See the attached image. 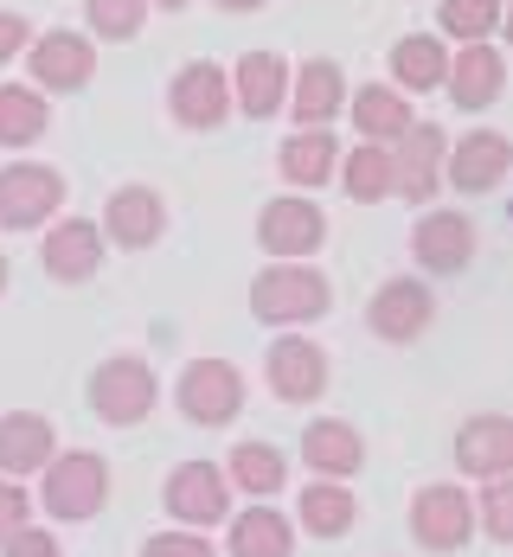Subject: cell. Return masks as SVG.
<instances>
[{"label": "cell", "mask_w": 513, "mask_h": 557, "mask_svg": "<svg viewBox=\"0 0 513 557\" xmlns=\"http://www.w3.org/2000/svg\"><path fill=\"white\" fill-rule=\"evenodd\" d=\"M328 308H334V282L308 257H270V270H257V282H251V314L264 327H308Z\"/></svg>", "instance_id": "cell-1"}, {"label": "cell", "mask_w": 513, "mask_h": 557, "mask_svg": "<svg viewBox=\"0 0 513 557\" xmlns=\"http://www.w3.org/2000/svg\"><path fill=\"white\" fill-rule=\"evenodd\" d=\"M39 512H52L58 525H84L110 506V461L97 448H71V455H52L39 468Z\"/></svg>", "instance_id": "cell-2"}, {"label": "cell", "mask_w": 513, "mask_h": 557, "mask_svg": "<svg viewBox=\"0 0 513 557\" xmlns=\"http://www.w3.org/2000/svg\"><path fill=\"white\" fill-rule=\"evenodd\" d=\"M90 417H103L110 430H135L148 410H155V397H161V379H155V366L142 359V352H115L103 359L97 372H90Z\"/></svg>", "instance_id": "cell-3"}, {"label": "cell", "mask_w": 513, "mask_h": 557, "mask_svg": "<svg viewBox=\"0 0 513 557\" xmlns=\"http://www.w3.org/2000/svg\"><path fill=\"white\" fill-rule=\"evenodd\" d=\"M475 539V494L462 481H430L411 494V545L430 557H450Z\"/></svg>", "instance_id": "cell-4"}, {"label": "cell", "mask_w": 513, "mask_h": 557, "mask_svg": "<svg viewBox=\"0 0 513 557\" xmlns=\"http://www.w3.org/2000/svg\"><path fill=\"white\" fill-rule=\"evenodd\" d=\"M173 404L193 430H225L244 417V372L231 359H193L173 385Z\"/></svg>", "instance_id": "cell-5"}, {"label": "cell", "mask_w": 513, "mask_h": 557, "mask_svg": "<svg viewBox=\"0 0 513 557\" xmlns=\"http://www.w3.org/2000/svg\"><path fill=\"white\" fill-rule=\"evenodd\" d=\"M26 84H39V90H52V97H71V90H84L90 77H97V39L90 33H71V26H52V33H33L26 39Z\"/></svg>", "instance_id": "cell-6"}, {"label": "cell", "mask_w": 513, "mask_h": 557, "mask_svg": "<svg viewBox=\"0 0 513 557\" xmlns=\"http://www.w3.org/2000/svg\"><path fill=\"white\" fill-rule=\"evenodd\" d=\"M168 115L180 122V128H193V135L225 128L231 122V71L225 64H212V58L180 64L173 84H168Z\"/></svg>", "instance_id": "cell-7"}, {"label": "cell", "mask_w": 513, "mask_h": 557, "mask_svg": "<svg viewBox=\"0 0 513 557\" xmlns=\"http://www.w3.org/2000/svg\"><path fill=\"white\" fill-rule=\"evenodd\" d=\"M161 506H168L173 525H193V532L225 525V512H231L225 468H219V461H180L168 481H161Z\"/></svg>", "instance_id": "cell-8"}, {"label": "cell", "mask_w": 513, "mask_h": 557, "mask_svg": "<svg viewBox=\"0 0 513 557\" xmlns=\"http://www.w3.org/2000/svg\"><path fill=\"white\" fill-rule=\"evenodd\" d=\"M513 173V141L501 128H475V135H462L443 148V186L462 193V199H488V193H501Z\"/></svg>", "instance_id": "cell-9"}, {"label": "cell", "mask_w": 513, "mask_h": 557, "mask_svg": "<svg viewBox=\"0 0 513 557\" xmlns=\"http://www.w3.org/2000/svg\"><path fill=\"white\" fill-rule=\"evenodd\" d=\"M430 321H437V295H430L424 276H386L372 288V301H366V327H372V339H386V346L424 339Z\"/></svg>", "instance_id": "cell-10"}, {"label": "cell", "mask_w": 513, "mask_h": 557, "mask_svg": "<svg viewBox=\"0 0 513 557\" xmlns=\"http://www.w3.org/2000/svg\"><path fill=\"white\" fill-rule=\"evenodd\" d=\"M64 206V173L46 161H7L0 168V231H39Z\"/></svg>", "instance_id": "cell-11"}, {"label": "cell", "mask_w": 513, "mask_h": 557, "mask_svg": "<svg viewBox=\"0 0 513 557\" xmlns=\"http://www.w3.org/2000/svg\"><path fill=\"white\" fill-rule=\"evenodd\" d=\"M264 385H270L277 404H315L328 391V346L283 327L270 339V352H264Z\"/></svg>", "instance_id": "cell-12"}, {"label": "cell", "mask_w": 513, "mask_h": 557, "mask_svg": "<svg viewBox=\"0 0 513 557\" xmlns=\"http://www.w3.org/2000/svg\"><path fill=\"white\" fill-rule=\"evenodd\" d=\"M386 148H392V199L424 206V199L443 193V148H450V135L437 122H411L399 141H386Z\"/></svg>", "instance_id": "cell-13"}, {"label": "cell", "mask_w": 513, "mask_h": 557, "mask_svg": "<svg viewBox=\"0 0 513 557\" xmlns=\"http://www.w3.org/2000/svg\"><path fill=\"white\" fill-rule=\"evenodd\" d=\"M475 244H481L475 219L437 206V212H424L417 231H411V263H417L424 276H462V270L475 263Z\"/></svg>", "instance_id": "cell-14"}, {"label": "cell", "mask_w": 513, "mask_h": 557, "mask_svg": "<svg viewBox=\"0 0 513 557\" xmlns=\"http://www.w3.org/2000/svg\"><path fill=\"white\" fill-rule=\"evenodd\" d=\"M103 244L115 250H155L161 244V231H168V199L155 193V186H142V180H129V186H115L110 206H103Z\"/></svg>", "instance_id": "cell-15"}, {"label": "cell", "mask_w": 513, "mask_h": 557, "mask_svg": "<svg viewBox=\"0 0 513 557\" xmlns=\"http://www.w3.org/2000/svg\"><path fill=\"white\" fill-rule=\"evenodd\" d=\"M443 90L456 110H494L508 97V52L488 46V39H468L450 52V71H443Z\"/></svg>", "instance_id": "cell-16"}, {"label": "cell", "mask_w": 513, "mask_h": 557, "mask_svg": "<svg viewBox=\"0 0 513 557\" xmlns=\"http://www.w3.org/2000/svg\"><path fill=\"white\" fill-rule=\"evenodd\" d=\"M257 244L270 257H315L328 244V212L315 199H302V193H283V199H270L257 212Z\"/></svg>", "instance_id": "cell-17"}, {"label": "cell", "mask_w": 513, "mask_h": 557, "mask_svg": "<svg viewBox=\"0 0 513 557\" xmlns=\"http://www.w3.org/2000/svg\"><path fill=\"white\" fill-rule=\"evenodd\" d=\"M283 110L295 115V128H328L346 110V71L334 58H302L289 71V97Z\"/></svg>", "instance_id": "cell-18"}, {"label": "cell", "mask_w": 513, "mask_h": 557, "mask_svg": "<svg viewBox=\"0 0 513 557\" xmlns=\"http://www.w3.org/2000/svg\"><path fill=\"white\" fill-rule=\"evenodd\" d=\"M456 468H462V481H494V474H513V417H508V410H475V417H462Z\"/></svg>", "instance_id": "cell-19"}, {"label": "cell", "mask_w": 513, "mask_h": 557, "mask_svg": "<svg viewBox=\"0 0 513 557\" xmlns=\"http://www.w3.org/2000/svg\"><path fill=\"white\" fill-rule=\"evenodd\" d=\"M283 97H289V58L283 52H244L231 64V115L270 122V115H283Z\"/></svg>", "instance_id": "cell-20"}, {"label": "cell", "mask_w": 513, "mask_h": 557, "mask_svg": "<svg viewBox=\"0 0 513 557\" xmlns=\"http://www.w3.org/2000/svg\"><path fill=\"white\" fill-rule=\"evenodd\" d=\"M39 263H46V276L64 282V288L90 282L103 270V231H97V219H58L52 237L39 244Z\"/></svg>", "instance_id": "cell-21"}, {"label": "cell", "mask_w": 513, "mask_h": 557, "mask_svg": "<svg viewBox=\"0 0 513 557\" xmlns=\"http://www.w3.org/2000/svg\"><path fill=\"white\" fill-rule=\"evenodd\" d=\"M302 461L308 474H328V481H353L366 468V436L346 423V417H315L302 430Z\"/></svg>", "instance_id": "cell-22"}, {"label": "cell", "mask_w": 513, "mask_h": 557, "mask_svg": "<svg viewBox=\"0 0 513 557\" xmlns=\"http://www.w3.org/2000/svg\"><path fill=\"white\" fill-rule=\"evenodd\" d=\"M52 455H58L52 417H39V410H7V417H0V474L26 481V474H39Z\"/></svg>", "instance_id": "cell-23"}, {"label": "cell", "mask_w": 513, "mask_h": 557, "mask_svg": "<svg viewBox=\"0 0 513 557\" xmlns=\"http://www.w3.org/2000/svg\"><path fill=\"white\" fill-rule=\"evenodd\" d=\"M219 557H295V525H289L277 506L225 512V552Z\"/></svg>", "instance_id": "cell-24"}, {"label": "cell", "mask_w": 513, "mask_h": 557, "mask_svg": "<svg viewBox=\"0 0 513 557\" xmlns=\"http://www.w3.org/2000/svg\"><path fill=\"white\" fill-rule=\"evenodd\" d=\"M334 168H341V141H334V128H295L283 148H277V173H283L295 193L328 186Z\"/></svg>", "instance_id": "cell-25"}, {"label": "cell", "mask_w": 513, "mask_h": 557, "mask_svg": "<svg viewBox=\"0 0 513 557\" xmlns=\"http://www.w3.org/2000/svg\"><path fill=\"white\" fill-rule=\"evenodd\" d=\"M295 525H302L308 539H346V532L359 525V500H353V487H346V481H328V474H315V481L302 487V500H295Z\"/></svg>", "instance_id": "cell-26"}, {"label": "cell", "mask_w": 513, "mask_h": 557, "mask_svg": "<svg viewBox=\"0 0 513 557\" xmlns=\"http://www.w3.org/2000/svg\"><path fill=\"white\" fill-rule=\"evenodd\" d=\"M346 115H353L359 141H399L404 128L417 122L411 97H404L399 84H359V90H346Z\"/></svg>", "instance_id": "cell-27"}, {"label": "cell", "mask_w": 513, "mask_h": 557, "mask_svg": "<svg viewBox=\"0 0 513 557\" xmlns=\"http://www.w3.org/2000/svg\"><path fill=\"white\" fill-rule=\"evenodd\" d=\"M443 71H450V39L443 33H404L392 46V84L404 97H424V90H443Z\"/></svg>", "instance_id": "cell-28"}, {"label": "cell", "mask_w": 513, "mask_h": 557, "mask_svg": "<svg viewBox=\"0 0 513 557\" xmlns=\"http://www.w3.org/2000/svg\"><path fill=\"white\" fill-rule=\"evenodd\" d=\"M225 481H231V494H251V500H270V494H283L289 487V455L277 443H237L231 448V461H225Z\"/></svg>", "instance_id": "cell-29"}, {"label": "cell", "mask_w": 513, "mask_h": 557, "mask_svg": "<svg viewBox=\"0 0 513 557\" xmlns=\"http://www.w3.org/2000/svg\"><path fill=\"white\" fill-rule=\"evenodd\" d=\"M52 128V103L39 84H0V148H33Z\"/></svg>", "instance_id": "cell-30"}, {"label": "cell", "mask_w": 513, "mask_h": 557, "mask_svg": "<svg viewBox=\"0 0 513 557\" xmlns=\"http://www.w3.org/2000/svg\"><path fill=\"white\" fill-rule=\"evenodd\" d=\"M341 186L353 206H379L392 199V148L386 141H366V148H341Z\"/></svg>", "instance_id": "cell-31"}, {"label": "cell", "mask_w": 513, "mask_h": 557, "mask_svg": "<svg viewBox=\"0 0 513 557\" xmlns=\"http://www.w3.org/2000/svg\"><path fill=\"white\" fill-rule=\"evenodd\" d=\"M501 20H508V0H437V33L443 39H494L501 33Z\"/></svg>", "instance_id": "cell-32"}, {"label": "cell", "mask_w": 513, "mask_h": 557, "mask_svg": "<svg viewBox=\"0 0 513 557\" xmlns=\"http://www.w3.org/2000/svg\"><path fill=\"white\" fill-rule=\"evenodd\" d=\"M84 20H90V39L122 46L148 26V0H84Z\"/></svg>", "instance_id": "cell-33"}, {"label": "cell", "mask_w": 513, "mask_h": 557, "mask_svg": "<svg viewBox=\"0 0 513 557\" xmlns=\"http://www.w3.org/2000/svg\"><path fill=\"white\" fill-rule=\"evenodd\" d=\"M475 532H488L494 545H513V474H494L475 487Z\"/></svg>", "instance_id": "cell-34"}, {"label": "cell", "mask_w": 513, "mask_h": 557, "mask_svg": "<svg viewBox=\"0 0 513 557\" xmlns=\"http://www.w3.org/2000/svg\"><path fill=\"white\" fill-rule=\"evenodd\" d=\"M142 557H219V545L206 539V532H193V525H173V532H155Z\"/></svg>", "instance_id": "cell-35"}, {"label": "cell", "mask_w": 513, "mask_h": 557, "mask_svg": "<svg viewBox=\"0 0 513 557\" xmlns=\"http://www.w3.org/2000/svg\"><path fill=\"white\" fill-rule=\"evenodd\" d=\"M33 512H39V506H33V494H26V481L0 474V539H7V532H20Z\"/></svg>", "instance_id": "cell-36"}, {"label": "cell", "mask_w": 513, "mask_h": 557, "mask_svg": "<svg viewBox=\"0 0 513 557\" xmlns=\"http://www.w3.org/2000/svg\"><path fill=\"white\" fill-rule=\"evenodd\" d=\"M0 557H64V552H58V539L46 532V525H33V519H26L20 532H7V539H0Z\"/></svg>", "instance_id": "cell-37"}, {"label": "cell", "mask_w": 513, "mask_h": 557, "mask_svg": "<svg viewBox=\"0 0 513 557\" xmlns=\"http://www.w3.org/2000/svg\"><path fill=\"white\" fill-rule=\"evenodd\" d=\"M26 39H33V20L26 13H0V64L26 52Z\"/></svg>", "instance_id": "cell-38"}, {"label": "cell", "mask_w": 513, "mask_h": 557, "mask_svg": "<svg viewBox=\"0 0 513 557\" xmlns=\"http://www.w3.org/2000/svg\"><path fill=\"white\" fill-rule=\"evenodd\" d=\"M212 7H225V13H257V7H270V0H212Z\"/></svg>", "instance_id": "cell-39"}, {"label": "cell", "mask_w": 513, "mask_h": 557, "mask_svg": "<svg viewBox=\"0 0 513 557\" xmlns=\"http://www.w3.org/2000/svg\"><path fill=\"white\" fill-rule=\"evenodd\" d=\"M148 7H161V13H186L193 0H148Z\"/></svg>", "instance_id": "cell-40"}, {"label": "cell", "mask_w": 513, "mask_h": 557, "mask_svg": "<svg viewBox=\"0 0 513 557\" xmlns=\"http://www.w3.org/2000/svg\"><path fill=\"white\" fill-rule=\"evenodd\" d=\"M7 282H13V263H7V250H0V295H7Z\"/></svg>", "instance_id": "cell-41"}]
</instances>
